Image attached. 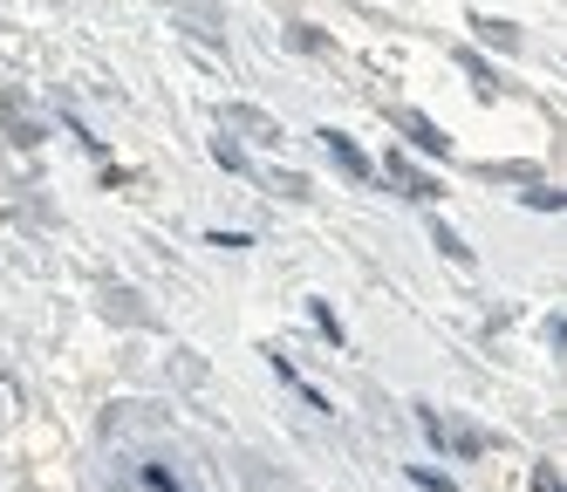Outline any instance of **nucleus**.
<instances>
[{
	"instance_id": "f257e3e1",
	"label": "nucleus",
	"mask_w": 567,
	"mask_h": 492,
	"mask_svg": "<svg viewBox=\"0 0 567 492\" xmlns=\"http://www.w3.org/2000/svg\"><path fill=\"white\" fill-rule=\"evenodd\" d=\"M383 178H390L403 198H417V205H431V198H437V178L424 172V164H411L403 151H390V157H383Z\"/></svg>"
},
{
	"instance_id": "20e7f679",
	"label": "nucleus",
	"mask_w": 567,
	"mask_h": 492,
	"mask_svg": "<svg viewBox=\"0 0 567 492\" xmlns=\"http://www.w3.org/2000/svg\"><path fill=\"white\" fill-rule=\"evenodd\" d=\"M233 131H247L254 144H280V131H274V116H260V110H247V103L233 110Z\"/></svg>"
},
{
	"instance_id": "9d476101",
	"label": "nucleus",
	"mask_w": 567,
	"mask_h": 492,
	"mask_svg": "<svg viewBox=\"0 0 567 492\" xmlns=\"http://www.w3.org/2000/svg\"><path fill=\"white\" fill-rule=\"evenodd\" d=\"M534 492H567V485H560V472H554V465H534Z\"/></svg>"
},
{
	"instance_id": "423d86ee",
	"label": "nucleus",
	"mask_w": 567,
	"mask_h": 492,
	"mask_svg": "<svg viewBox=\"0 0 567 492\" xmlns=\"http://www.w3.org/2000/svg\"><path fill=\"white\" fill-rule=\"evenodd\" d=\"M431 239H437V254H444V260H458V267H472V246H465V239H458L452 226H444V219H431Z\"/></svg>"
},
{
	"instance_id": "0eeeda50",
	"label": "nucleus",
	"mask_w": 567,
	"mask_h": 492,
	"mask_svg": "<svg viewBox=\"0 0 567 492\" xmlns=\"http://www.w3.org/2000/svg\"><path fill=\"white\" fill-rule=\"evenodd\" d=\"M444 444H458V451H465V459H478V451H485V438H478L472 424H452V431H444Z\"/></svg>"
},
{
	"instance_id": "f03ea898",
	"label": "nucleus",
	"mask_w": 567,
	"mask_h": 492,
	"mask_svg": "<svg viewBox=\"0 0 567 492\" xmlns=\"http://www.w3.org/2000/svg\"><path fill=\"white\" fill-rule=\"evenodd\" d=\"M390 123H396V131L411 137L424 157H444V151H452V137H444V131H437V123H431L424 110H390Z\"/></svg>"
},
{
	"instance_id": "1a4fd4ad",
	"label": "nucleus",
	"mask_w": 567,
	"mask_h": 492,
	"mask_svg": "<svg viewBox=\"0 0 567 492\" xmlns=\"http://www.w3.org/2000/svg\"><path fill=\"white\" fill-rule=\"evenodd\" d=\"M315 328H321V336H329V342H342V321H336L329 308H321V301H315Z\"/></svg>"
},
{
	"instance_id": "f8f14e48",
	"label": "nucleus",
	"mask_w": 567,
	"mask_h": 492,
	"mask_svg": "<svg viewBox=\"0 0 567 492\" xmlns=\"http://www.w3.org/2000/svg\"><path fill=\"white\" fill-rule=\"evenodd\" d=\"M411 479H417V485H424V492H452V479H444V472H424V465H417V472H411Z\"/></svg>"
},
{
	"instance_id": "6e6552de",
	"label": "nucleus",
	"mask_w": 567,
	"mask_h": 492,
	"mask_svg": "<svg viewBox=\"0 0 567 492\" xmlns=\"http://www.w3.org/2000/svg\"><path fill=\"white\" fill-rule=\"evenodd\" d=\"M213 157H219V164H226V172H247V151H239V144H233V137H219V144H213Z\"/></svg>"
},
{
	"instance_id": "9b49d317",
	"label": "nucleus",
	"mask_w": 567,
	"mask_h": 492,
	"mask_svg": "<svg viewBox=\"0 0 567 492\" xmlns=\"http://www.w3.org/2000/svg\"><path fill=\"white\" fill-rule=\"evenodd\" d=\"M526 205H540V213H554V205H560V192H554V185H534V192H526Z\"/></svg>"
},
{
	"instance_id": "7ed1b4c3",
	"label": "nucleus",
	"mask_w": 567,
	"mask_h": 492,
	"mask_svg": "<svg viewBox=\"0 0 567 492\" xmlns=\"http://www.w3.org/2000/svg\"><path fill=\"white\" fill-rule=\"evenodd\" d=\"M321 144H329V157L342 164V172H349V178H362V185H370V178H377V164H370V157H362V151H355V137H342V131H321Z\"/></svg>"
},
{
	"instance_id": "39448f33",
	"label": "nucleus",
	"mask_w": 567,
	"mask_h": 492,
	"mask_svg": "<svg viewBox=\"0 0 567 492\" xmlns=\"http://www.w3.org/2000/svg\"><path fill=\"white\" fill-rule=\"evenodd\" d=\"M472 28H478V41H485V49H506V55L519 49V28H513V21H485V14H478Z\"/></svg>"
}]
</instances>
